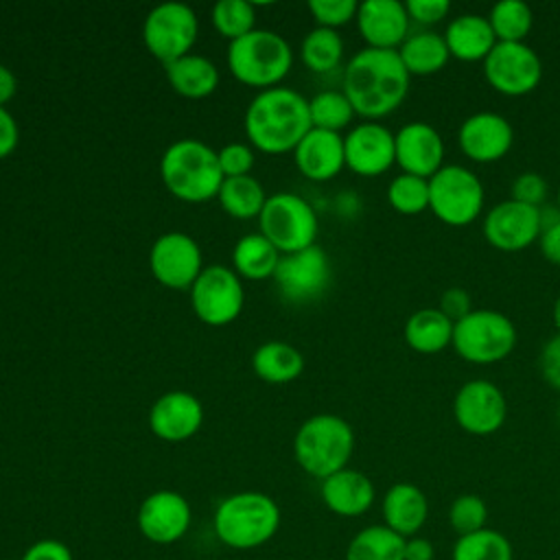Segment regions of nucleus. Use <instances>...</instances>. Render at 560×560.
<instances>
[{
  "instance_id": "f257e3e1",
  "label": "nucleus",
  "mask_w": 560,
  "mask_h": 560,
  "mask_svg": "<svg viewBox=\"0 0 560 560\" xmlns=\"http://www.w3.org/2000/svg\"><path fill=\"white\" fill-rule=\"evenodd\" d=\"M411 74L400 61L398 50L361 48L343 68L341 92L354 112L368 120L383 118L398 109L407 98Z\"/></svg>"
},
{
  "instance_id": "f03ea898",
  "label": "nucleus",
  "mask_w": 560,
  "mask_h": 560,
  "mask_svg": "<svg viewBox=\"0 0 560 560\" xmlns=\"http://www.w3.org/2000/svg\"><path fill=\"white\" fill-rule=\"evenodd\" d=\"M243 125L254 149L271 155L293 151L313 129L308 98L282 85L260 90L249 101Z\"/></svg>"
},
{
  "instance_id": "7ed1b4c3",
  "label": "nucleus",
  "mask_w": 560,
  "mask_h": 560,
  "mask_svg": "<svg viewBox=\"0 0 560 560\" xmlns=\"http://www.w3.org/2000/svg\"><path fill=\"white\" fill-rule=\"evenodd\" d=\"M160 177L173 197L188 203L214 199L223 184L217 151L197 138H182L166 147Z\"/></svg>"
},
{
  "instance_id": "20e7f679",
  "label": "nucleus",
  "mask_w": 560,
  "mask_h": 560,
  "mask_svg": "<svg viewBox=\"0 0 560 560\" xmlns=\"http://www.w3.org/2000/svg\"><path fill=\"white\" fill-rule=\"evenodd\" d=\"M214 534L232 549H254L271 540L280 527L278 503L258 490L225 497L214 510Z\"/></svg>"
},
{
  "instance_id": "39448f33",
  "label": "nucleus",
  "mask_w": 560,
  "mask_h": 560,
  "mask_svg": "<svg viewBox=\"0 0 560 560\" xmlns=\"http://www.w3.org/2000/svg\"><path fill=\"white\" fill-rule=\"evenodd\" d=\"M354 451V431L337 413H315L300 424L293 438V455L304 472L319 481L348 468Z\"/></svg>"
},
{
  "instance_id": "423d86ee",
  "label": "nucleus",
  "mask_w": 560,
  "mask_h": 560,
  "mask_svg": "<svg viewBox=\"0 0 560 560\" xmlns=\"http://www.w3.org/2000/svg\"><path fill=\"white\" fill-rule=\"evenodd\" d=\"M293 66L289 42L267 28H254L228 46V68L243 85L276 88Z\"/></svg>"
},
{
  "instance_id": "0eeeda50",
  "label": "nucleus",
  "mask_w": 560,
  "mask_h": 560,
  "mask_svg": "<svg viewBox=\"0 0 560 560\" xmlns=\"http://www.w3.org/2000/svg\"><path fill=\"white\" fill-rule=\"evenodd\" d=\"M451 346L468 363H499L514 350L516 328L501 311L472 308L464 319L455 322Z\"/></svg>"
},
{
  "instance_id": "6e6552de",
  "label": "nucleus",
  "mask_w": 560,
  "mask_h": 560,
  "mask_svg": "<svg viewBox=\"0 0 560 560\" xmlns=\"http://www.w3.org/2000/svg\"><path fill=\"white\" fill-rule=\"evenodd\" d=\"M486 203L481 179L462 164H444L429 177V210L446 225L472 223Z\"/></svg>"
},
{
  "instance_id": "1a4fd4ad",
  "label": "nucleus",
  "mask_w": 560,
  "mask_h": 560,
  "mask_svg": "<svg viewBox=\"0 0 560 560\" xmlns=\"http://www.w3.org/2000/svg\"><path fill=\"white\" fill-rule=\"evenodd\" d=\"M260 234L271 241L280 254H293L315 245L317 214L313 206L295 192H273L267 197L258 217Z\"/></svg>"
},
{
  "instance_id": "9d476101",
  "label": "nucleus",
  "mask_w": 560,
  "mask_h": 560,
  "mask_svg": "<svg viewBox=\"0 0 560 560\" xmlns=\"http://www.w3.org/2000/svg\"><path fill=\"white\" fill-rule=\"evenodd\" d=\"M199 20L184 2H162L153 7L142 26L147 50L164 66L188 55L197 42Z\"/></svg>"
},
{
  "instance_id": "9b49d317",
  "label": "nucleus",
  "mask_w": 560,
  "mask_h": 560,
  "mask_svg": "<svg viewBox=\"0 0 560 560\" xmlns=\"http://www.w3.org/2000/svg\"><path fill=\"white\" fill-rule=\"evenodd\" d=\"M190 304L197 319L208 326L232 324L245 304V291L238 273L223 265L203 267L190 287Z\"/></svg>"
},
{
  "instance_id": "f8f14e48",
  "label": "nucleus",
  "mask_w": 560,
  "mask_h": 560,
  "mask_svg": "<svg viewBox=\"0 0 560 560\" xmlns=\"http://www.w3.org/2000/svg\"><path fill=\"white\" fill-rule=\"evenodd\" d=\"M481 63L486 81L503 96H525L542 79V61L525 42H497Z\"/></svg>"
},
{
  "instance_id": "ddd939ff",
  "label": "nucleus",
  "mask_w": 560,
  "mask_h": 560,
  "mask_svg": "<svg viewBox=\"0 0 560 560\" xmlns=\"http://www.w3.org/2000/svg\"><path fill=\"white\" fill-rule=\"evenodd\" d=\"M332 269L328 254L311 245L306 249L282 254L273 273L280 295L291 304H306L322 298L330 284Z\"/></svg>"
},
{
  "instance_id": "4468645a",
  "label": "nucleus",
  "mask_w": 560,
  "mask_h": 560,
  "mask_svg": "<svg viewBox=\"0 0 560 560\" xmlns=\"http://www.w3.org/2000/svg\"><path fill=\"white\" fill-rule=\"evenodd\" d=\"M453 416L466 433L492 435L508 418L505 394L488 378H470L455 392Z\"/></svg>"
},
{
  "instance_id": "2eb2a0df",
  "label": "nucleus",
  "mask_w": 560,
  "mask_h": 560,
  "mask_svg": "<svg viewBox=\"0 0 560 560\" xmlns=\"http://www.w3.org/2000/svg\"><path fill=\"white\" fill-rule=\"evenodd\" d=\"M201 249L197 241L184 232H166L155 238L149 252V267L153 278L166 289H190L199 273L203 271L201 265Z\"/></svg>"
},
{
  "instance_id": "dca6fc26",
  "label": "nucleus",
  "mask_w": 560,
  "mask_h": 560,
  "mask_svg": "<svg viewBox=\"0 0 560 560\" xmlns=\"http://www.w3.org/2000/svg\"><path fill=\"white\" fill-rule=\"evenodd\" d=\"M481 232L483 238L499 252H523L540 238L538 208L514 199L499 201L486 212Z\"/></svg>"
},
{
  "instance_id": "f3484780",
  "label": "nucleus",
  "mask_w": 560,
  "mask_h": 560,
  "mask_svg": "<svg viewBox=\"0 0 560 560\" xmlns=\"http://www.w3.org/2000/svg\"><path fill=\"white\" fill-rule=\"evenodd\" d=\"M192 521L190 503L175 490H155L138 508V529L155 545H171L186 536Z\"/></svg>"
},
{
  "instance_id": "a211bd4d",
  "label": "nucleus",
  "mask_w": 560,
  "mask_h": 560,
  "mask_svg": "<svg viewBox=\"0 0 560 560\" xmlns=\"http://www.w3.org/2000/svg\"><path fill=\"white\" fill-rule=\"evenodd\" d=\"M346 166L361 177H376L396 164L394 133L376 122H359L343 136Z\"/></svg>"
},
{
  "instance_id": "6ab92c4d",
  "label": "nucleus",
  "mask_w": 560,
  "mask_h": 560,
  "mask_svg": "<svg viewBox=\"0 0 560 560\" xmlns=\"http://www.w3.org/2000/svg\"><path fill=\"white\" fill-rule=\"evenodd\" d=\"M457 142L468 160L490 164L508 155L514 144V129L497 112H475L459 125Z\"/></svg>"
},
{
  "instance_id": "aec40b11",
  "label": "nucleus",
  "mask_w": 560,
  "mask_h": 560,
  "mask_svg": "<svg viewBox=\"0 0 560 560\" xmlns=\"http://www.w3.org/2000/svg\"><path fill=\"white\" fill-rule=\"evenodd\" d=\"M394 147L396 164L402 168V173L429 179L444 166V140L440 131L424 120L402 125L394 133Z\"/></svg>"
},
{
  "instance_id": "412c9836",
  "label": "nucleus",
  "mask_w": 560,
  "mask_h": 560,
  "mask_svg": "<svg viewBox=\"0 0 560 560\" xmlns=\"http://www.w3.org/2000/svg\"><path fill=\"white\" fill-rule=\"evenodd\" d=\"M357 28L368 48L398 50L409 37V13L398 0H365L357 11Z\"/></svg>"
},
{
  "instance_id": "4be33fe9",
  "label": "nucleus",
  "mask_w": 560,
  "mask_h": 560,
  "mask_svg": "<svg viewBox=\"0 0 560 560\" xmlns=\"http://www.w3.org/2000/svg\"><path fill=\"white\" fill-rule=\"evenodd\" d=\"M203 424L201 400L190 392H166L149 409V429L164 442H184Z\"/></svg>"
},
{
  "instance_id": "5701e85b",
  "label": "nucleus",
  "mask_w": 560,
  "mask_h": 560,
  "mask_svg": "<svg viewBox=\"0 0 560 560\" xmlns=\"http://www.w3.org/2000/svg\"><path fill=\"white\" fill-rule=\"evenodd\" d=\"M293 160L306 179L328 182L346 168L343 136L313 127L293 149Z\"/></svg>"
},
{
  "instance_id": "b1692460",
  "label": "nucleus",
  "mask_w": 560,
  "mask_h": 560,
  "mask_svg": "<svg viewBox=\"0 0 560 560\" xmlns=\"http://www.w3.org/2000/svg\"><path fill=\"white\" fill-rule=\"evenodd\" d=\"M319 494H322L324 505L332 514L343 516V518L365 514L376 499L372 479L365 472L354 470V468H343V470L332 472L330 477L322 479Z\"/></svg>"
},
{
  "instance_id": "393cba45",
  "label": "nucleus",
  "mask_w": 560,
  "mask_h": 560,
  "mask_svg": "<svg viewBox=\"0 0 560 560\" xmlns=\"http://www.w3.org/2000/svg\"><path fill=\"white\" fill-rule=\"evenodd\" d=\"M383 525L402 538L416 536L429 518L427 494L411 481H398L387 488L383 503Z\"/></svg>"
},
{
  "instance_id": "a878e982",
  "label": "nucleus",
  "mask_w": 560,
  "mask_h": 560,
  "mask_svg": "<svg viewBox=\"0 0 560 560\" xmlns=\"http://www.w3.org/2000/svg\"><path fill=\"white\" fill-rule=\"evenodd\" d=\"M451 57L459 61H483L497 46V37L486 15L462 13L455 15L442 33Z\"/></svg>"
},
{
  "instance_id": "bb28decb",
  "label": "nucleus",
  "mask_w": 560,
  "mask_h": 560,
  "mask_svg": "<svg viewBox=\"0 0 560 560\" xmlns=\"http://www.w3.org/2000/svg\"><path fill=\"white\" fill-rule=\"evenodd\" d=\"M453 322L438 308L427 306L413 311L402 328L407 346L418 354H438L453 341Z\"/></svg>"
},
{
  "instance_id": "cd10ccee",
  "label": "nucleus",
  "mask_w": 560,
  "mask_h": 560,
  "mask_svg": "<svg viewBox=\"0 0 560 560\" xmlns=\"http://www.w3.org/2000/svg\"><path fill=\"white\" fill-rule=\"evenodd\" d=\"M166 81L184 98H206L219 88L217 66L201 55H184L164 66Z\"/></svg>"
},
{
  "instance_id": "c85d7f7f",
  "label": "nucleus",
  "mask_w": 560,
  "mask_h": 560,
  "mask_svg": "<svg viewBox=\"0 0 560 560\" xmlns=\"http://www.w3.org/2000/svg\"><path fill=\"white\" fill-rule=\"evenodd\" d=\"M398 55H400V61L405 63V68L411 77L435 74L451 59L444 35H440L431 28L409 33V37L400 44Z\"/></svg>"
},
{
  "instance_id": "c756f323",
  "label": "nucleus",
  "mask_w": 560,
  "mask_h": 560,
  "mask_svg": "<svg viewBox=\"0 0 560 560\" xmlns=\"http://www.w3.org/2000/svg\"><path fill=\"white\" fill-rule=\"evenodd\" d=\"M252 370L265 383L284 385L302 374L304 357L287 341H267L254 350Z\"/></svg>"
},
{
  "instance_id": "7c9ffc66",
  "label": "nucleus",
  "mask_w": 560,
  "mask_h": 560,
  "mask_svg": "<svg viewBox=\"0 0 560 560\" xmlns=\"http://www.w3.org/2000/svg\"><path fill=\"white\" fill-rule=\"evenodd\" d=\"M280 256L282 254L260 232L245 234L236 241L232 249V267L238 273V278L267 280L273 278Z\"/></svg>"
},
{
  "instance_id": "2f4dec72",
  "label": "nucleus",
  "mask_w": 560,
  "mask_h": 560,
  "mask_svg": "<svg viewBox=\"0 0 560 560\" xmlns=\"http://www.w3.org/2000/svg\"><path fill=\"white\" fill-rule=\"evenodd\" d=\"M343 560H405V538L387 525H368L352 536Z\"/></svg>"
},
{
  "instance_id": "473e14b6",
  "label": "nucleus",
  "mask_w": 560,
  "mask_h": 560,
  "mask_svg": "<svg viewBox=\"0 0 560 560\" xmlns=\"http://www.w3.org/2000/svg\"><path fill=\"white\" fill-rule=\"evenodd\" d=\"M217 199L230 217L254 219V217H260L267 195L256 177L243 175V177H223Z\"/></svg>"
},
{
  "instance_id": "72a5a7b5",
  "label": "nucleus",
  "mask_w": 560,
  "mask_h": 560,
  "mask_svg": "<svg viewBox=\"0 0 560 560\" xmlns=\"http://www.w3.org/2000/svg\"><path fill=\"white\" fill-rule=\"evenodd\" d=\"M300 57L304 66L317 74L330 72L341 63L343 39L335 28L315 26L306 33L300 46Z\"/></svg>"
},
{
  "instance_id": "f704fd0d",
  "label": "nucleus",
  "mask_w": 560,
  "mask_h": 560,
  "mask_svg": "<svg viewBox=\"0 0 560 560\" xmlns=\"http://www.w3.org/2000/svg\"><path fill=\"white\" fill-rule=\"evenodd\" d=\"M512 542L505 534L492 527H483L479 532L457 536L451 560H512Z\"/></svg>"
},
{
  "instance_id": "c9c22d12",
  "label": "nucleus",
  "mask_w": 560,
  "mask_h": 560,
  "mask_svg": "<svg viewBox=\"0 0 560 560\" xmlns=\"http://www.w3.org/2000/svg\"><path fill=\"white\" fill-rule=\"evenodd\" d=\"M486 18L497 42H525L534 24V13L523 0H499Z\"/></svg>"
},
{
  "instance_id": "e433bc0d",
  "label": "nucleus",
  "mask_w": 560,
  "mask_h": 560,
  "mask_svg": "<svg viewBox=\"0 0 560 560\" xmlns=\"http://www.w3.org/2000/svg\"><path fill=\"white\" fill-rule=\"evenodd\" d=\"M308 114L315 129H326L335 133H341V129H346L357 116L352 103L341 90L317 92L313 98H308Z\"/></svg>"
},
{
  "instance_id": "4c0bfd02",
  "label": "nucleus",
  "mask_w": 560,
  "mask_h": 560,
  "mask_svg": "<svg viewBox=\"0 0 560 560\" xmlns=\"http://www.w3.org/2000/svg\"><path fill=\"white\" fill-rule=\"evenodd\" d=\"M214 31L234 42L256 28V11L245 0H219L210 13Z\"/></svg>"
},
{
  "instance_id": "58836bf2",
  "label": "nucleus",
  "mask_w": 560,
  "mask_h": 560,
  "mask_svg": "<svg viewBox=\"0 0 560 560\" xmlns=\"http://www.w3.org/2000/svg\"><path fill=\"white\" fill-rule=\"evenodd\" d=\"M387 201L398 214L405 217L429 210V179L409 173L396 175L387 186Z\"/></svg>"
},
{
  "instance_id": "ea45409f",
  "label": "nucleus",
  "mask_w": 560,
  "mask_h": 560,
  "mask_svg": "<svg viewBox=\"0 0 560 560\" xmlns=\"http://www.w3.org/2000/svg\"><path fill=\"white\" fill-rule=\"evenodd\" d=\"M488 505L479 494H459L448 505V525L457 536H466L486 527Z\"/></svg>"
},
{
  "instance_id": "a19ab883",
  "label": "nucleus",
  "mask_w": 560,
  "mask_h": 560,
  "mask_svg": "<svg viewBox=\"0 0 560 560\" xmlns=\"http://www.w3.org/2000/svg\"><path fill=\"white\" fill-rule=\"evenodd\" d=\"M308 11L317 26L324 28H339L357 18L359 2L354 0H311Z\"/></svg>"
},
{
  "instance_id": "79ce46f5",
  "label": "nucleus",
  "mask_w": 560,
  "mask_h": 560,
  "mask_svg": "<svg viewBox=\"0 0 560 560\" xmlns=\"http://www.w3.org/2000/svg\"><path fill=\"white\" fill-rule=\"evenodd\" d=\"M223 177H243L254 168V149L245 142H230L217 151Z\"/></svg>"
},
{
  "instance_id": "37998d69",
  "label": "nucleus",
  "mask_w": 560,
  "mask_h": 560,
  "mask_svg": "<svg viewBox=\"0 0 560 560\" xmlns=\"http://www.w3.org/2000/svg\"><path fill=\"white\" fill-rule=\"evenodd\" d=\"M514 201H521L525 206L540 208L547 201V182L536 171H525L514 177L512 182V197Z\"/></svg>"
},
{
  "instance_id": "c03bdc74",
  "label": "nucleus",
  "mask_w": 560,
  "mask_h": 560,
  "mask_svg": "<svg viewBox=\"0 0 560 560\" xmlns=\"http://www.w3.org/2000/svg\"><path fill=\"white\" fill-rule=\"evenodd\" d=\"M405 9L411 22L422 26H433L448 15L451 2L448 0H407Z\"/></svg>"
},
{
  "instance_id": "a18cd8bd",
  "label": "nucleus",
  "mask_w": 560,
  "mask_h": 560,
  "mask_svg": "<svg viewBox=\"0 0 560 560\" xmlns=\"http://www.w3.org/2000/svg\"><path fill=\"white\" fill-rule=\"evenodd\" d=\"M438 308L455 324L459 319H464L470 311H472V300L470 293L462 287H448L442 295H440V304Z\"/></svg>"
},
{
  "instance_id": "49530a36",
  "label": "nucleus",
  "mask_w": 560,
  "mask_h": 560,
  "mask_svg": "<svg viewBox=\"0 0 560 560\" xmlns=\"http://www.w3.org/2000/svg\"><path fill=\"white\" fill-rule=\"evenodd\" d=\"M540 374L542 378L560 392V332H556L551 339H547V343L540 350Z\"/></svg>"
},
{
  "instance_id": "de8ad7c7",
  "label": "nucleus",
  "mask_w": 560,
  "mask_h": 560,
  "mask_svg": "<svg viewBox=\"0 0 560 560\" xmlns=\"http://www.w3.org/2000/svg\"><path fill=\"white\" fill-rule=\"evenodd\" d=\"M22 560H74V558L66 542L57 538H42L24 551Z\"/></svg>"
},
{
  "instance_id": "09e8293b",
  "label": "nucleus",
  "mask_w": 560,
  "mask_h": 560,
  "mask_svg": "<svg viewBox=\"0 0 560 560\" xmlns=\"http://www.w3.org/2000/svg\"><path fill=\"white\" fill-rule=\"evenodd\" d=\"M20 142V127L7 107H0V160L9 158Z\"/></svg>"
},
{
  "instance_id": "8fccbe9b",
  "label": "nucleus",
  "mask_w": 560,
  "mask_h": 560,
  "mask_svg": "<svg viewBox=\"0 0 560 560\" xmlns=\"http://www.w3.org/2000/svg\"><path fill=\"white\" fill-rule=\"evenodd\" d=\"M538 245H540V252L542 256L553 262V265H560V223L547 228L540 232V238H538Z\"/></svg>"
},
{
  "instance_id": "3c124183",
  "label": "nucleus",
  "mask_w": 560,
  "mask_h": 560,
  "mask_svg": "<svg viewBox=\"0 0 560 560\" xmlns=\"http://www.w3.org/2000/svg\"><path fill=\"white\" fill-rule=\"evenodd\" d=\"M435 549L429 538L424 536H409L405 538V560H433Z\"/></svg>"
},
{
  "instance_id": "603ef678",
  "label": "nucleus",
  "mask_w": 560,
  "mask_h": 560,
  "mask_svg": "<svg viewBox=\"0 0 560 560\" xmlns=\"http://www.w3.org/2000/svg\"><path fill=\"white\" fill-rule=\"evenodd\" d=\"M15 92H18V79L13 70L0 63V107H7V103L15 96Z\"/></svg>"
},
{
  "instance_id": "864d4df0",
  "label": "nucleus",
  "mask_w": 560,
  "mask_h": 560,
  "mask_svg": "<svg viewBox=\"0 0 560 560\" xmlns=\"http://www.w3.org/2000/svg\"><path fill=\"white\" fill-rule=\"evenodd\" d=\"M551 317H553V326H556V330L560 332V295H558V298H556V302H553Z\"/></svg>"
},
{
  "instance_id": "5fc2aeb1",
  "label": "nucleus",
  "mask_w": 560,
  "mask_h": 560,
  "mask_svg": "<svg viewBox=\"0 0 560 560\" xmlns=\"http://www.w3.org/2000/svg\"><path fill=\"white\" fill-rule=\"evenodd\" d=\"M556 203H558V208H560V186H558V199H556Z\"/></svg>"
},
{
  "instance_id": "6e6d98bb",
  "label": "nucleus",
  "mask_w": 560,
  "mask_h": 560,
  "mask_svg": "<svg viewBox=\"0 0 560 560\" xmlns=\"http://www.w3.org/2000/svg\"><path fill=\"white\" fill-rule=\"evenodd\" d=\"M558 422H560V409H558Z\"/></svg>"
}]
</instances>
